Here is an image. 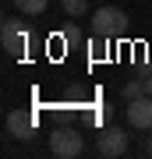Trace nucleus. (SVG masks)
Instances as JSON below:
<instances>
[{"instance_id":"nucleus-1","label":"nucleus","mask_w":152,"mask_h":159,"mask_svg":"<svg viewBox=\"0 0 152 159\" xmlns=\"http://www.w3.org/2000/svg\"><path fill=\"white\" fill-rule=\"evenodd\" d=\"M92 32H96V39H120V35L127 32V14L120 11V7H99L96 14H92Z\"/></svg>"},{"instance_id":"nucleus-2","label":"nucleus","mask_w":152,"mask_h":159,"mask_svg":"<svg viewBox=\"0 0 152 159\" xmlns=\"http://www.w3.org/2000/svg\"><path fill=\"white\" fill-rule=\"evenodd\" d=\"M50 152L57 159H78L81 156V134H78V127H57L50 134Z\"/></svg>"},{"instance_id":"nucleus-3","label":"nucleus","mask_w":152,"mask_h":159,"mask_svg":"<svg viewBox=\"0 0 152 159\" xmlns=\"http://www.w3.org/2000/svg\"><path fill=\"white\" fill-rule=\"evenodd\" d=\"M0 39H4V50L11 53V57H21L25 46H28V32L21 29V21L4 18V25H0Z\"/></svg>"},{"instance_id":"nucleus-4","label":"nucleus","mask_w":152,"mask_h":159,"mask_svg":"<svg viewBox=\"0 0 152 159\" xmlns=\"http://www.w3.org/2000/svg\"><path fill=\"white\" fill-rule=\"evenodd\" d=\"M127 152V131L124 127H103V134H99V156H106V159H117V156H124Z\"/></svg>"},{"instance_id":"nucleus-5","label":"nucleus","mask_w":152,"mask_h":159,"mask_svg":"<svg viewBox=\"0 0 152 159\" xmlns=\"http://www.w3.org/2000/svg\"><path fill=\"white\" fill-rule=\"evenodd\" d=\"M127 124L138 127V131L152 127V96H138V99L127 102Z\"/></svg>"},{"instance_id":"nucleus-6","label":"nucleus","mask_w":152,"mask_h":159,"mask_svg":"<svg viewBox=\"0 0 152 159\" xmlns=\"http://www.w3.org/2000/svg\"><path fill=\"white\" fill-rule=\"evenodd\" d=\"M7 134L28 142V138L35 134V113H28V110H11V113H7Z\"/></svg>"},{"instance_id":"nucleus-7","label":"nucleus","mask_w":152,"mask_h":159,"mask_svg":"<svg viewBox=\"0 0 152 159\" xmlns=\"http://www.w3.org/2000/svg\"><path fill=\"white\" fill-rule=\"evenodd\" d=\"M14 4H18V11H21V14H43L50 0H14Z\"/></svg>"},{"instance_id":"nucleus-8","label":"nucleus","mask_w":152,"mask_h":159,"mask_svg":"<svg viewBox=\"0 0 152 159\" xmlns=\"http://www.w3.org/2000/svg\"><path fill=\"white\" fill-rule=\"evenodd\" d=\"M64 11H67L71 18H81L85 11H89V0H64Z\"/></svg>"},{"instance_id":"nucleus-9","label":"nucleus","mask_w":152,"mask_h":159,"mask_svg":"<svg viewBox=\"0 0 152 159\" xmlns=\"http://www.w3.org/2000/svg\"><path fill=\"white\" fill-rule=\"evenodd\" d=\"M138 96H145V81H127V85H124V99L131 102V99H138Z\"/></svg>"},{"instance_id":"nucleus-10","label":"nucleus","mask_w":152,"mask_h":159,"mask_svg":"<svg viewBox=\"0 0 152 159\" xmlns=\"http://www.w3.org/2000/svg\"><path fill=\"white\" fill-rule=\"evenodd\" d=\"M141 152H145V156H152V138H149L145 145H141Z\"/></svg>"},{"instance_id":"nucleus-11","label":"nucleus","mask_w":152,"mask_h":159,"mask_svg":"<svg viewBox=\"0 0 152 159\" xmlns=\"http://www.w3.org/2000/svg\"><path fill=\"white\" fill-rule=\"evenodd\" d=\"M145 96H152V74L145 78Z\"/></svg>"}]
</instances>
